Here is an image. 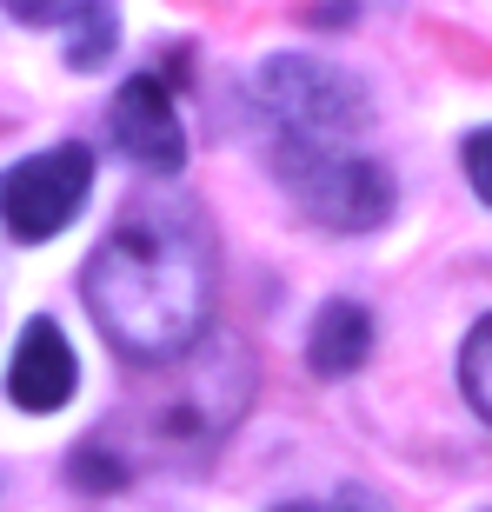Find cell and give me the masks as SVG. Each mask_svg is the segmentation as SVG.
Masks as SVG:
<instances>
[{
	"label": "cell",
	"instance_id": "cell-2",
	"mask_svg": "<svg viewBox=\"0 0 492 512\" xmlns=\"http://www.w3.org/2000/svg\"><path fill=\"white\" fill-rule=\"evenodd\" d=\"M273 173L326 233H373L393 220V173L353 140H273Z\"/></svg>",
	"mask_w": 492,
	"mask_h": 512
},
{
	"label": "cell",
	"instance_id": "cell-8",
	"mask_svg": "<svg viewBox=\"0 0 492 512\" xmlns=\"http://www.w3.org/2000/svg\"><path fill=\"white\" fill-rule=\"evenodd\" d=\"M7 14H14L20 27H60L74 74L107 67V54H114V40H120V20H114L107 0H7Z\"/></svg>",
	"mask_w": 492,
	"mask_h": 512
},
{
	"label": "cell",
	"instance_id": "cell-1",
	"mask_svg": "<svg viewBox=\"0 0 492 512\" xmlns=\"http://www.w3.org/2000/svg\"><path fill=\"white\" fill-rule=\"evenodd\" d=\"M87 313L140 366H167L207 340L213 320V247L187 207L140 200L120 213L80 273Z\"/></svg>",
	"mask_w": 492,
	"mask_h": 512
},
{
	"label": "cell",
	"instance_id": "cell-11",
	"mask_svg": "<svg viewBox=\"0 0 492 512\" xmlns=\"http://www.w3.org/2000/svg\"><path fill=\"white\" fill-rule=\"evenodd\" d=\"M466 180H473V193L492 207V127H479V133H466Z\"/></svg>",
	"mask_w": 492,
	"mask_h": 512
},
{
	"label": "cell",
	"instance_id": "cell-3",
	"mask_svg": "<svg viewBox=\"0 0 492 512\" xmlns=\"http://www.w3.org/2000/svg\"><path fill=\"white\" fill-rule=\"evenodd\" d=\"M253 107H260L273 140H353L366 127V87L320 54L260 60Z\"/></svg>",
	"mask_w": 492,
	"mask_h": 512
},
{
	"label": "cell",
	"instance_id": "cell-7",
	"mask_svg": "<svg viewBox=\"0 0 492 512\" xmlns=\"http://www.w3.org/2000/svg\"><path fill=\"white\" fill-rule=\"evenodd\" d=\"M80 386V366H74V346L54 320H27L20 326V346L7 360V399L20 413H60Z\"/></svg>",
	"mask_w": 492,
	"mask_h": 512
},
{
	"label": "cell",
	"instance_id": "cell-6",
	"mask_svg": "<svg viewBox=\"0 0 492 512\" xmlns=\"http://www.w3.org/2000/svg\"><path fill=\"white\" fill-rule=\"evenodd\" d=\"M107 133H114V147L133 167H147V173H180V160H187V133H180V114H173V94L153 74H133L114 94Z\"/></svg>",
	"mask_w": 492,
	"mask_h": 512
},
{
	"label": "cell",
	"instance_id": "cell-12",
	"mask_svg": "<svg viewBox=\"0 0 492 512\" xmlns=\"http://www.w3.org/2000/svg\"><path fill=\"white\" fill-rule=\"evenodd\" d=\"M273 512H326V506H306V499H300V506H273Z\"/></svg>",
	"mask_w": 492,
	"mask_h": 512
},
{
	"label": "cell",
	"instance_id": "cell-10",
	"mask_svg": "<svg viewBox=\"0 0 492 512\" xmlns=\"http://www.w3.org/2000/svg\"><path fill=\"white\" fill-rule=\"evenodd\" d=\"M459 386L473 399V413L492 426V313L466 333V346H459Z\"/></svg>",
	"mask_w": 492,
	"mask_h": 512
},
{
	"label": "cell",
	"instance_id": "cell-4",
	"mask_svg": "<svg viewBox=\"0 0 492 512\" xmlns=\"http://www.w3.org/2000/svg\"><path fill=\"white\" fill-rule=\"evenodd\" d=\"M246 399H253V360H246V346L220 340V346H207V353L187 366V380L153 406L147 439L160 446V453L200 459L213 439L233 433V419L246 413Z\"/></svg>",
	"mask_w": 492,
	"mask_h": 512
},
{
	"label": "cell",
	"instance_id": "cell-9",
	"mask_svg": "<svg viewBox=\"0 0 492 512\" xmlns=\"http://www.w3.org/2000/svg\"><path fill=\"white\" fill-rule=\"evenodd\" d=\"M366 353H373V313L360 300H326L313 333H306V366L320 380H346L366 366Z\"/></svg>",
	"mask_w": 492,
	"mask_h": 512
},
{
	"label": "cell",
	"instance_id": "cell-5",
	"mask_svg": "<svg viewBox=\"0 0 492 512\" xmlns=\"http://www.w3.org/2000/svg\"><path fill=\"white\" fill-rule=\"evenodd\" d=\"M87 193H94V153L87 147L67 140V147L27 153L20 167L0 173V227L14 233L20 247H40L60 227H74Z\"/></svg>",
	"mask_w": 492,
	"mask_h": 512
}]
</instances>
